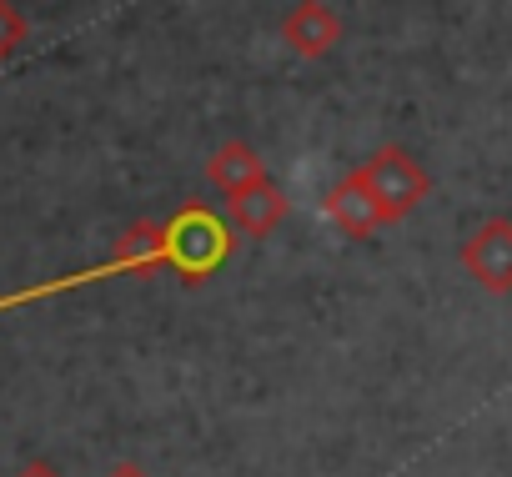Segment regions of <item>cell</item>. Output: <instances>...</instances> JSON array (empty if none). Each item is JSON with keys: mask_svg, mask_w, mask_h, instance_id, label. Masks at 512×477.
<instances>
[{"mask_svg": "<svg viewBox=\"0 0 512 477\" xmlns=\"http://www.w3.org/2000/svg\"><path fill=\"white\" fill-rule=\"evenodd\" d=\"M231 221L216 216L211 206H181L176 216L166 221H141L131 226L121 242H116V257H106L101 267H86V272H71L61 282H41V287H26V292H11L0 297V312L11 307H26V302H41V297H56V292H76V287H91V282H106V277H126V272H156V267H171L181 272L186 282H201L211 277L226 257H231Z\"/></svg>", "mask_w": 512, "mask_h": 477, "instance_id": "6da1fadb", "label": "cell"}, {"mask_svg": "<svg viewBox=\"0 0 512 477\" xmlns=\"http://www.w3.org/2000/svg\"><path fill=\"white\" fill-rule=\"evenodd\" d=\"M357 176H362V186L372 191V201L382 206L387 226H392V221H407V216L427 201V191H432V176L422 171V161H417L407 146H377V151L357 166Z\"/></svg>", "mask_w": 512, "mask_h": 477, "instance_id": "7a4b0ae2", "label": "cell"}, {"mask_svg": "<svg viewBox=\"0 0 512 477\" xmlns=\"http://www.w3.org/2000/svg\"><path fill=\"white\" fill-rule=\"evenodd\" d=\"M462 272L492 292V297H507L512 292V221L507 216H487L457 252Z\"/></svg>", "mask_w": 512, "mask_h": 477, "instance_id": "3957f363", "label": "cell"}, {"mask_svg": "<svg viewBox=\"0 0 512 477\" xmlns=\"http://www.w3.org/2000/svg\"><path fill=\"white\" fill-rule=\"evenodd\" d=\"M277 31H282V41H287L292 56L322 61V56H332L337 41H342V16L327 6V0H297V6L282 16Z\"/></svg>", "mask_w": 512, "mask_h": 477, "instance_id": "277c9868", "label": "cell"}, {"mask_svg": "<svg viewBox=\"0 0 512 477\" xmlns=\"http://www.w3.org/2000/svg\"><path fill=\"white\" fill-rule=\"evenodd\" d=\"M322 211H327V221H332L342 236H352V242H367V236H377V231L387 226L382 206L372 201V191L362 186L357 171H347V176L322 196Z\"/></svg>", "mask_w": 512, "mask_h": 477, "instance_id": "5b68a950", "label": "cell"}, {"mask_svg": "<svg viewBox=\"0 0 512 477\" xmlns=\"http://www.w3.org/2000/svg\"><path fill=\"white\" fill-rule=\"evenodd\" d=\"M287 211H292V201H287V191H282L277 181H262V186L241 191V196H226V221H231L241 236H251V242L272 236V231L287 221Z\"/></svg>", "mask_w": 512, "mask_h": 477, "instance_id": "8992f818", "label": "cell"}, {"mask_svg": "<svg viewBox=\"0 0 512 477\" xmlns=\"http://www.w3.org/2000/svg\"><path fill=\"white\" fill-rule=\"evenodd\" d=\"M206 176H211V186H216L221 196H241V191H251V186L272 181V176H267V161L256 156L246 141H221V146L211 151V161H206Z\"/></svg>", "mask_w": 512, "mask_h": 477, "instance_id": "52a82bcc", "label": "cell"}, {"mask_svg": "<svg viewBox=\"0 0 512 477\" xmlns=\"http://www.w3.org/2000/svg\"><path fill=\"white\" fill-rule=\"evenodd\" d=\"M21 41H26V16L11 6V0H0V61L16 56Z\"/></svg>", "mask_w": 512, "mask_h": 477, "instance_id": "ba28073f", "label": "cell"}, {"mask_svg": "<svg viewBox=\"0 0 512 477\" xmlns=\"http://www.w3.org/2000/svg\"><path fill=\"white\" fill-rule=\"evenodd\" d=\"M16 477H61V472H56L51 462H26V467H21Z\"/></svg>", "mask_w": 512, "mask_h": 477, "instance_id": "9c48e42d", "label": "cell"}, {"mask_svg": "<svg viewBox=\"0 0 512 477\" xmlns=\"http://www.w3.org/2000/svg\"><path fill=\"white\" fill-rule=\"evenodd\" d=\"M106 477H151V472H146V467H136V462H116Z\"/></svg>", "mask_w": 512, "mask_h": 477, "instance_id": "30bf717a", "label": "cell"}]
</instances>
